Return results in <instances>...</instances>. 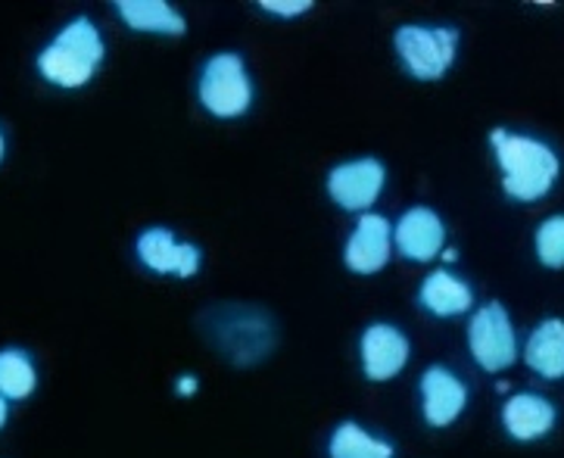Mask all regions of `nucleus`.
<instances>
[{"mask_svg": "<svg viewBox=\"0 0 564 458\" xmlns=\"http://www.w3.org/2000/svg\"><path fill=\"white\" fill-rule=\"evenodd\" d=\"M107 56V44L91 17H75L66 22L54 41L37 54V73L63 91L85 88Z\"/></svg>", "mask_w": 564, "mask_h": 458, "instance_id": "nucleus-1", "label": "nucleus"}, {"mask_svg": "<svg viewBox=\"0 0 564 458\" xmlns=\"http://www.w3.org/2000/svg\"><path fill=\"white\" fill-rule=\"evenodd\" d=\"M492 150L502 168V187L511 200L533 203L546 197L558 178V156L543 141L511 131H492Z\"/></svg>", "mask_w": 564, "mask_h": 458, "instance_id": "nucleus-2", "label": "nucleus"}, {"mask_svg": "<svg viewBox=\"0 0 564 458\" xmlns=\"http://www.w3.org/2000/svg\"><path fill=\"white\" fill-rule=\"evenodd\" d=\"M200 103L216 119H237L253 103V81L237 54H216L200 73Z\"/></svg>", "mask_w": 564, "mask_h": 458, "instance_id": "nucleus-3", "label": "nucleus"}, {"mask_svg": "<svg viewBox=\"0 0 564 458\" xmlns=\"http://www.w3.org/2000/svg\"><path fill=\"white\" fill-rule=\"evenodd\" d=\"M458 51V32L453 29H424V25H402L397 29V54L405 69L421 81H437L449 73Z\"/></svg>", "mask_w": 564, "mask_h": 458, "instance_id": "nucleus-4", "label": "nucleus"}, {"mask_svg": "<svg viewBox=\"0 0 564 458\" xmlns=\"http://www.w3.org/2000/svg\"><path fill=\"white\" fill-rule=\"evenodd\" d=\"M468 347L477 366L484 371H506L518 359V340L509 321V312L502 303H487L484 309L474 312L468 325Z\"/></svg>", "mask_w": 564, "mask_h": 458, "instance_id": "nucleus-5", "label": "nucleus"}, {"mask_svg": "<svg viewBox=\"0 0 564 458\" xmlns=\"http://www.w3.org/2000/svg\"><path fill=\"white\" fill-rule=\"evenodd\" d=\"M387 168L381 160H352L330 168L328 194L346 212H365L381 197Z\"/></svg>", "mask_w": 564, "mask_h": 458, "instance_id": "nucleus-6", "label": "nucleus"}, {"mask_svg": "<svg viewBox=\"0 0 564 458\" xmlns=\"http://www.w3.org/2000/svg\"><path fill=\"white\" fill-rule=\"evenodd\" d=\"M138 259L156 275L178 277H194L203 262L200 247L187 240H175L169 228H147L138 238Z\"/></svg>", "mask_w": 564, "mask_h": 458, "instance_id": "nucleus-7", "label": "nucleus"}, {"mask_svg": "<svg viewBox=\"0 0 564 458\" xmlns=\"http://www.w3.org/2000/svg\"><path fill=\"white\" fill-rule=\"evenodd\" d=\"M393 231L390 221L378 212H362L352 235L346 240V269L356 275H375L390 262Z\"/></svg>", "mask_w": 564, "mask_h": 458, "instance_id": "nucleus-8", "label": "nucleus"}, {"mask_svg": "<svg viewBox=\"0 0 564 458\" xmlns=\"http://www.w3.org/2000/svg\"><path fill=\"white\" fill-rule=\"evenodd\" d=\"M468 390L449 368L431 366L421 374V412L431 427H449L465 412Z\"/></svg>", "mask_w": 564, "mask_h": 458, "instance_id": "nucleus-9", "label": "nucleus"}, {"mask_svg": "<svg viewBox=\"0 0 564 458\" xmlns=\"http://www.w3.org/2000/svg\"><path fill=\"white\" fill-rule=\"evenodd\" d=\"M393 240L400 247V253L412 262H431L443 253L446 243V225L434 209L427 206H415L409 209L393 231Z\"/></svg>", "mask_w": 564, "mask_h": 458, "instance_id": "nucleus-10", "label": "nucleus"}, {"mask_svg": "<svg viewBox=\"0 0 564 458\" xmlns=\"http://www.w3.org/2000/svg\"><path fill=\"white\" fill-rule=\"evenodd\" d=\"M409 362V337L393 325H371L362 334V368L368 381H390Z\"/></svg>", "mask_w": 564, "mask_h": 458, "instance_id": "nucleus-11", "label": "nucleus"}, {"mask_svg": "<svg viewBox=\"0 0 564 458\" xmlns=\"http://www.w3.org/2000/svg\"><path fill=\"white\" fill-rule=\"evenodd\" d=\"M502 424L514 440H540L555 427V405L536 393H518L502 408Z\"/></svg>", "mask_w": 564, "mask_h": 458, "instance_id": "nucleus-12", "label": "nucleus"}, {"mask_svg": "<svg viewBox=\"0 0 564 458\" xmlns=\"http://www.w3.org/2000/svg\"><path fill=\"white\" fill-rule=\"evenodd\" d=\"M116 10L131 32L172 37H182L187 32V22H184L182 13L165 0H119Z\"/></svg>", "mask_w": 564, "mask_h": 458, "instance_id": "nucleus-13", "label": "nucleus"}, {"mask_svg": "<svg viewBox=\"0 0 564 458\" xmlns=\"http://www.w3.org/2000/svg\"><path fill=\"white\" fill-rule=\"evenodd\" d=\"M419 303L427 312L440 315V318H453V315H462V312L471 309L474 294L462 277L449 275L446 269H437V272H431V275L424 277V284H421L419 291Z\"/></svg>", "mask_w": 564, "mask_h": 458, "instance_id": "nucleus-14", "label": "nucleus"}, {"mask_svg": "<svg viewBox=\"0 0 564 458\" xmlns=\"http://www.w3.org/2000/svg\"><path fill=\"white\" fill-rule=\"evenodd\" d=\"M528 366L540 378H564V321L562 318H546L540 328L530 334L528 347H524Z\"/></svg>", "mask_w": 564, "mask_h": 458, "instance_id": "nucleus-15", "label": "nucleus"}, {"mask_svg": "<svg viewBox=\"0 0 564 458\" xmlns=\"http://www.w3.org/2000/svg\"><path fill=\"white\" fill-rule=\"evenodd\" d=\"M37 386V371L25 349H0V396L3 400H29Z\"/></svg>", "mask_w": 564, "mask_h": 458, "instance_id": "nucleus-16", "label": "nucleus"}, {"mask_svg": "<svg viewBox=\"0 0 564 458\" xmlns=\"http://www.w3.org/2000/svg\"><path fill=\"white\" fill-rule=\"evenodd\" d=\"M330 458H393V446L375 434H368L362 424L344 422L328 443Z\"/></svg>", "mask_w": 564, "mask_h": 458, "instance_id": "nucleus-17", "label": "nucleus"}, {"mask_svg": "<svg viewBox=\"0 0 564 458\" xmlns=\"http://www.w3.org/2000/svg\"><path fill=\"white\" fill-rule=\"evenodd\" d=\"M536 257L546 269H564V216H552L536 228Z\"/></svg>", "mask_w": 564, "mask_h": 458, "instance_id": "nucleus-18", "label": "nucleus"}, {"mask_svg": "<svg viewBox=\"0 0 564 458\" xmlns=\"http://www.w3.org/2000/svg\"><path fill=\"white\" fill-rule=\"evenodd\" d=\"M259 7L262 10H269V13H274V17H284V19H291V17H300V13H310L312 10V3L310 0H259Z\"/></svg>", "mask_w": 564, "mask_h": 458, "instance_id": "nucleus-19", "label": "nucleus"}, {"mask_svg": "<svg viewBox=\"0 0 564 458\" xmlns=\"http://www.w3.org/2000/svg\"><path fill=\"white\" fill-rule=\"evenodd\" d=\"M7 418H10V408H7V400L0 396V430H3V424H7Z\"/></svg>", "mask_w": 564, "mask_h": 458, "instance_id": "nucleus-20", "label": "nucleus"}, {"mask_svg": "<svg viewBox=\"0 0 564 458\" xmlns=\"http://www.w3.org/2000/svg\"><path fill=\"white\" fill-rule=\"evenodd\" d=\"M178 390L191 393V390H194V378H184V381H178Z\"/></svg>", "mask_w": 564, "mask_h": 458, "instance_id": "nucleus-21", "label": "nucleus"}, {"mask_svg": "<svg viewBox=\"0 0 564 458\" xmlns=\"http://www.w3.org/2000/svg\"><path fill=\"white\" fill-rule=\"evenodd\" d=\"M3 156H7V138H3V131H0V163H3Z\"/></svg>", "mask_w": 564, "mask_h": 458, "instance_id": "nucleus-22", "label": "nucleus"}]
</instances>
